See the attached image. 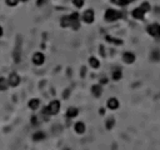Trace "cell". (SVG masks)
<instances>
[{"instance_id":"obj_1","label":"cell","mask_w":160,"mask_h":150,"mask_svg":"<svg viewBox=\"0 0 160 150\" xmlns=\"http://www.w3.org/2000/svg\"><path fill=\"white\" fill-rule=\"evenodd\" d=\"M61 26L63 28H68V26H71L74 30H78L80 28V23H79V14L78 13H73L69 16H65V18L61 19Z\"/></svg>"},{"instance_id":"obj_2","label":"cell","mask_w":160,"mask_h":150,"mask_svg":"<svg viewBox=\"0 0 160 150\" xmlns=\"http://www.w3.org/2000/svg\"><path fill=\"white\" fill-rule=\"evenodd\" d=\"M59 110H60V101L54 100L48 105L46 108L43 109V114L44 115L45 114L46 115H54V114H56V112H59Z\"/></svg>"},{"instance_id":"obj_3","label":"cell","mask_w":160,"mask_h":150,"mask_svg":"<svg viewBox=\"0 0 160 150\" xmlns=\"http://www.w3.org/2000/svg\"><path fill=\"white\" fill-rule=\"evenodd\" d=\"M121 16H123L121 13H119L114 9H108L106 11H105V19H106L108 21H115V20L120 19Z\"/></svg>"},{"instance_id":"obj_4","label":"cell","mask_w":160,"mask_h":150,"mask_svg":"<svg viewBox=\"0 0 160 150\" xmlns=\"http://www.w3.org/2000/svg\"><path fill=\"white\" fill-rule=\"evenodd\" d=\"M146 30H148L149 35L154 36V38H156V39H159L160 38V25L159 24H151V25L148 26V29Z\"/></svg>"},{"instance_id":"obj_5","label":"cell","mask_w":160,"mask_h":150,"mask_svg":"<svg viewBox=\"0 0 160 150\" xmlns=\"http://www.w3.org/2000/svg\"><path fill=\"white\" fill-rule=\"evenodd\" d=\"M83 20L85 23H88V24L93 23L94 21V11H93V10H91V9L86 10V11L83 14Z\"/></svg>"},{"instance_id":"obj_6","label":"cell","mask_w":160,"mask_h":150,"mask_svg":"<svg viewBox=\"0 0 160 150\" xmlns=\"http://www.w3.org/2000/svg\"><path fill=\"white\" fill-rule=\"evenodd\" d=\"M44 60H45V56L43 55L42 53H35L33 56V63L35 64V65H42L44 63Z\"/></svg>"},{"instance_id":"obj_7","label":"cell","mask_w":160,"mask_h":150,"mask_svg":"<svg viewBox=\"0 0 160 150\" xmlns=\"http://www.w3.org/2000/svg\"><path fill=\"white\" fill-rule=\"evenodd\" d=\"M9 84L11 85V86H18V85L20 84V76L18 74L13 73L9 78Z\"/></svg>"},{"instance_id":"obj_8","label":"cell","mask_w":160,"mask_h":150,"mask_svg":"<svg viewBox=\"0 0 160 150\" xmlns=\"http://www.w3.org/2000/svg\"><path fill=\"white\" fill-rule=\"evenodd\" d=\"M144 14H145V11L140 8V6L133 10V16H134L135 19H138V20H143V19H144Z\"/></svg>"},{"instance_id":"obj_9","label":"cell","mask_w":160,"mask_h":150,"mask_svg":"<svg viewBox=\"0 0 160 150\" xmlns=\"http://www.w3.org/2000/svg\"><path fill=\"white\" fill-rule=\"evenodd\" d=\"M123 59H124V61L127 64H131V63L135 61V55L133 53L127 52V53H124V55H123Z\"/></svg>"},{"instance_id":"obj_10","label":"cell","mask_w":160,"mask_h":150,"mask_svg":"<svg viewBox=\"0 0 160 150\" xmlns=\"http://www.w3.org/2000/svg\"><path fill=\"white\" fill-rule=\"evenodd\" d=\"M108 108L111 109V110H115V109L119 108V101L115 98H111L108 100Z\"/></svg>"},{"instance_id":"obj_11","label":"cell","mask_w":160,"mask_h":150,"mask_svg":"<svg viewBox=\"0 0 160 150\" xmlns=\"http://www.w3.org/2000/svg\"><path fill=\"white\" fill-rule=\"evenodd\" d=\"M91 93L93 95H95L96 98H99L101 93H103V88H101V85H94L93 88H91Z\"/></svg>"},{"instance_id":"obj_12","label":"cell","mask_w":160,"mask_h":150,"mask_svg":"<svg viewBox=\"0 0 160 150\" xmlns=\"http://www.w3.org/2000/svg\"><path fill=\"white\" fill-rule=\"evenodd\" d=\"M78 114H79V110H78L76 108H69L68 109V111H66L68 118H75Z\"/></svg>"},{"instance_id":"obj_13","label":"cell","mask_w":160,"mask_h":150,"mask_svg":"<svg viewBox=\"0 0 160 150\" xmlns=\"http://www.w3.org/2000/svg\"><path fill=\"white\" fill-rule=\"evenodd\" d=\"M39 105H40V101L38 99H31V100L29 101V108L31 109V110H36V109L39 108Z\"/></svg>"},{"instance_id":"obj_14","label":"cell","mask_w":160,"mask_h":150,"mask_svg":"<svg viewBox=\"0 0 160 150\" xmlns=\"http://www.w3.org/2000/svg\"><path fill=\"white\" fill-rule=\"evenodd\" d=\"M75 131L78 133V134H83V133L85 131V125H84V123H76L75 124Z\"/></svg>"},{"instance_id":"obj_15","label":"cell","mask_w":160,"mask_h":150,"mask_svg":"<svg viewBox=\"0 0 160 150\" xmlns=\"http://www.w3.org/2000/svg\"><path fill=\"white\" fill-rule=\"evenodd\" d=\"M89 63H90V65L94 68V69H98L100 65V63H99V60L96 59V58H90L89 59Z\"/></svg>"},{"instance_id":"obj_16","label":"cell","mask_w":160,"mask_h":150,"mask_svg":"<svg viewBox=\"0 0 160 150\" xmlns=\"http://www.w3.org/2000/svg\"><path fill=\"white\" fill-rule=\"evenodd\" d=\"M44 138H45V134H44L43 131H38V133H35V134H34V136H33V139H34L35 141L43 140Z\"/></svg>"},{"instance_id":"obj_17","label":"cell","mask_w":160,"mask_h":150,"mask_svg":"<svg viewBox=\"0 0 160 150\" xmlns=\"http://www.w3.org/2000/svg\"><path fill=\"white\" fill-rule=\"evenodd\" d=\"M133 0H113V3H115V4H118V5H120V6H125V5H128L129 3H131Z\"/></svg>"},{"instance_id":"obj_18","label":"cell","mask_w":160,"mask_h":150,"mask_svg":"<svg viewBox=\"0 0 160 150\" xmlns=\"http://www.w3.org/2000/svg\"><path fill=\"white\" fill-rule=\"evenodd\" d=\"M6 88H8L6 80L4 79V78H0V90H6Z\"/></svg>"},{"instance_id":"obj_19","label":"cell","mask_w":160,"mask_h":150,"mask_svg":"<svg viewBox=\"0 0 160 150\" xmlns=\"http://www.w3.org/2000/svg\"><path fill=\"white\" fill-rule=\"evenodd\" d=\"M151 59L156 60V61L160 60V52H159V50H154V52L151 53Z\"/></svg>"},{"instance_id":"obj_20","label":"cell","mask_w":160,"mask_h":150,"mask_svg":"<svg viewBox=\"0 0 160 150\" xmlns=\"http://www.w3.org/2000/svg\"><path fill=\"white\" fill-rule=\"evenodd\" d=\"M121 71L120 70H115L114 73H113V79L114 80H120L121 79Z\"/></svg>"},{"instance_id":"obj_21","label":"cell","mask_w":160,"mask_h":150,"mask_svg":"<svg viewBox=\"0 0 160 150\" xmlns=\"http://www.w3.org/2000/svg\"><path fill=\"white\" fill-rule=\"evenodd\" d=\"M114 124H115L114 118H109L108 120H106V129H111V128L114 127Z\"/></svg>"},{"instance_id":"obj_22","label":"cell","mask_w":160,"mask_h":150,"mask_svg":"<svg viewBox=\"0 0 160 150\" xmlns=\"http://www.w3.org/2000/svg\"><path fill=\"white\" fill-rule=\"evenodd\" d=\"M140 8L146 13V11H149V10H150V5H149V3H146V1H145V3H143V4H141Z\"/></svg>"},{"instance_id":"obj_23","label":"cell","mask_w":160,"mask_h":150,"mask_svg":"<svg viewBox=\"0 0 160 150\" xmlns=\"http://www.w3.org/2000/svg\"><path fill=\"white\" fill-rule=\"evenodd\" d=\"M74 5L78 6V8H81V6L84 5V0H73Z\"/></svg>"},{"instance_id":"obj_24","label":"cell","mask_w":160,"mask_h":150,"mask_svg":"<svg viewBox=\"0 0 160 150\" xmlns=\"http://www.w3.org/2000/svg\"><path fill=\"white\" fill-rule=\"evenodd\" d=\"M106 40H108V42H111V43H115V44H119V45H120V44H123L121 40L113 39V38H110V36H106Z\"/></svg>"},{"instance_id":"obj_25","label":"cell","mask_w":160,"mask_h":150,"mask_svg":"<svg viewBox=\"0 0 160 150\" xmlns=\"http://www.w3.org/2000/svg\"><path fill=\"white\" fill-rule=\"evenodd\" d=\"M18 1L19 0H6V4L9 6H15V5H18Z\"/></svg>"},{"instance_id":"obj_26","label":"cell","mask_w":160,"mask_h":150,"mask_svg":"<svg viewBox=\"0 0 160 150\" xmlns=\"http://www.w3.org/2000/svg\"><path fill=\"white\" fill-rule=\"evenodd\" d=\"M45 1H46V0H38V5H39V6H42Z\"/></svg>"},{"instance_id":"obj_27","label":"cell","mask_w":160,"mask_h":150,"mask_svg":"<svg viewBox=\"0 0 160 150\" xmlns=\"http://www.w3.org/2000/svg\"><path fill=\"white\" fill-rule=\"evenodd\" d=\"M31 123H33V124H36V123H38V119H36L35 117H33L31 118Z\"/></svg>"},{"instance_id":"obj_28","label":"cell","mask_w":160,"mask_h":150,"mask_svg":"<svg viewBox=\"0 0 160 150\" xmlns=\"http://www.w3.org/2000/svg\"><path fill=\"white\" fill-rule=\"evenodd\" d=\"M106 81H108L106 79H101V84H105V83H106Z\"/></svg>"},{"instance_id":"obj_29","label":"cell","mask_w":160,"mask_h":150,"mask_svg":"<svg viewBox=\"0 0 160 150\" xmlns=\"http://www.w3.org/2000/svg\"><path fill=\"white\" fill-rule=\"evenodd\" d=\"M1 35H3V28L0 26V36H1Z\"/></svg>"},{"instance_id":"obj_30","label":"cell","mask_w":160,"mask_h":150,"mask_svg":"<svg viewBox=\"0 0 160 150\" xmlns=\"http://www.w3.org/2000/svg\"><path fill=\"white\" fill-rule=\"evenodd\" d=\"M21 1H26V0H21Z\"/></svg>"}]
</instances>
